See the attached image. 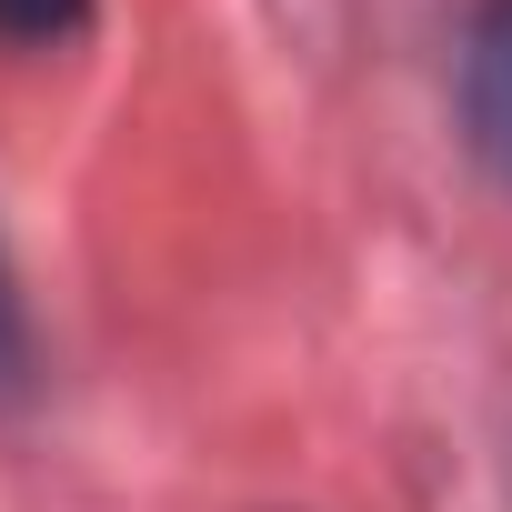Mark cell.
Here are the masks:
<instances>
[{"mask_svg":"<svg viewBox=\"0 0 512 512\" xmlns=\"http://www.w3.org/2000/svg\"><path fill=\"white\" fill-rule=\"evenodd\" d=\"M31 372V332H21V302H11V272H0V392H21Z\"/></svg>","mask_w":512,"mask_h":512,"instance_id":"3957f363","label":"cell"},{"mask_svg":"<svg viewBox=\"0 0 512 512\" xmlns=\"http://www.w3.org/2000/svg\"><path fill=\"white\" fill-rule=\"evenodd\" d=\"M91 0H0V41H71Z\"/></svg>","mask_w":512,"mask_h":512,"instance_id":"7a4b0ae2","label":"cell"},{"mask_svg":"<svg viewBox=\"0 0 512 512\" xmlns=\"http://www.w3.org/2000/svg\"><path fill=\"white\" fill-rule=\"evenodd\" d=\"M462 131L512 181V0H492L472 21V41H462Z\"/></svg>","mask_w":512,"mask_h":512,"instance_id":"6da1fadb","label":"cell"}]
</instances>
